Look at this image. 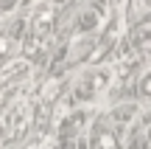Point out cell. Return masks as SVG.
<instances>
[{"instance_id":"cell-1","label":"cell","mask_w":151,"mask_h":149,"mask_svg":"<svg viewBox=\"0 0 151 149\" xmlns=\"http://www.w3.org/2000/svg\"><path fill=\"white\" fill-rule=\"evenodd\" d=\"M53 23H56V9H53L50 3L39 6V9L34 11V20H31V34H34V39L48 37L50 28H53Z\"/></svg>"},{"instance_id":"cell-2","label":"cell","mask_w":151,"mask_h":149,"mask_svg":"<svg viewBox=\"0 0 151 149\" xmlns=\"http://www.w3.org/2000/svg\"><path fill=\"white\" fill-rule=\"evenodd\" d=\"M95 149H118V138H115L112 132H104V135H98V141H95Z\"/></svg>"},{"instance_id":"cell-3","label":"cell","mask_w":151,"mask_h":149,"mask_svg":"<svg viewBox=\"0 0 151 149\" xmlns=\"http://www.w3.org/2000/svg\"><path fill=\"white\" fill-rule=\"evenodd\" d=\"M11 48H14V39H11L9 34H0V59H9Z\"/></svg>"},{"instance_id":"cell-4","label":"cell","mask_w":151,"mask_h":149,"mask_svg":"<svg viewBox=\"0 0 151 149\" xmlns=\"http://www.w3.org/2000/svg\"><path fill=\"white\" fill-rule=\"evenodd\" d=\"M140 96H143V99H148V101H151V71H148L146 76L140 79Z\"/></svg>"},{"instance_id":"cell-5","label":"cell","mask_w":151,"mask_h":149,"mask_svg":"<svg viewBox=\"0 0 151 149\" xmlns=\"http://www.w3.org/2000/svg\"><path fill=\"white\" fill-rule=\"evenodd\" d=\"M148 144H151V124H148Z\"/></svg>"}]
</instances>
